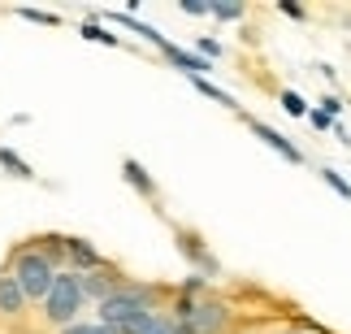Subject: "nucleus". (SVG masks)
Wrapping results in <instances>:
<instances>
[{
    "instance_id": "24",
    "label": "nucleus",
    "mask_w": 351,
    "mask_h": 334,
    "mask_svg": "<svg viewBox=\"0 0 351 334\" xmlns=\"http://www.w3.org/2000/svg\"><path fill=\"white\" fill-rule=\"evenodd\" d=\"M199 57H204V61L221 57V44H217V39H199Z\"/></svg>"
},
{
    "instance_id": "14",
    "label": "nucleus",
    "mask_w": 351,
    "mask_h": 334,
    "mask_svg": "<svg viewBox=\"0 0 351 334\" xmlns=\"http://www.w3.org/2000/svg\"><path fill=\"white\" fill-rule=\"evenodd\" d=\"M191 87H195V91H204V96H208V100H217V104H226V109H239V100L230 96V91H221V87H213V83H208V78H191Z\"/></svg>"
},
{
    "instance_id": "5",
    "label": "nucleus",
    "mask_w": 351,
    "mask_h": 334,
    "mask_svg": "<svg viewBox=\"0 0 351 334\" xmlns=\"http://www.w3.org/2000/svg\"><path fill=\"white\" fill-rule=\"evenodd\" d=\"M78 283H83L87 304H104V300H109L121 283H126V274H121L117 265L109 261V265H100V270H91V274H78Z\"/></svg>"
},
{
    "instance_id": "25",
    "label": "nucleus",
    "mask_w": 351,
    "mask_h": 334,
    "mask_svg": "<svg viewBox=\"0 0 351 334\" xmlns=\"http://www.w3.org/2000/svg\"><path fill=\"white\" fill-rule=\"evenodd\" d=\"M57 334H96V322H74V326H65Z\"/></svg>"
},
{
    "instance_id": "1",
    "label": "nucleus",
    "mask_w": 351,
    "mask_h": 334,
    "mask_svg": "<svg viewBox=\"0 0 351 334\" xmlns=\"http://www.w3.org/2000/svg\"><path fill=\"white\" fill-rule=\"evenodd\" d=\"M160 300H165V291L152 287V283H134V278H126L117 291L104 304H96V322L100 326H113L121 330L126 322H134L139 313H160Z\"/></svg>"
},
{
    "instance_id": "26",
    "label": "nucleus",
    "mask_w": 351,
    "mask_h": 334,
    "mask_svg": "<svg viewBox=\"0 0 351 334\" xmlns=\"http://www.w3.org/2000/svg\"><path fill=\"white\" fill-rule=\"evenodd\" d=\"M282 334H313V330H300V326H291V330H282Z\"/></svg>"
},
{
    "instance_id": "10",
    "label": "nucleus",
    "mask_w": 351,
    "mask_h": 334,
    "mask_svg": "<svg viewBox=\"0 0 351 334\" xmlns=\"http://www.w3.org/2000/svg\"><path fill=\"white\" fill-rule=\"evenodd\" d=\"M121 174H126V182H130L143 200H156V182L147 178V169H143L139 161H130V156H126V161H121Z\"/></svg>"
},
{
    "instance_id": "13",
    "label": "nucleus",
    "mask_w": 351,
    "mask_h": 334,
    "mask_svg": "<svg viewBox=\"0 0 351 334\" xmlns=\"http://www.w3.org/2000/svg\"><path fill=\"white\" fill-rule=\"evenodd\" d=\"M278 104H282V109H287L291 117H308V113H313V104H308L300 91H291V87H282V91H278Z\"/></svg>"
},
{
    "instance_id": "27",
    "label": "nucleus",
    "mask_w": 351,
    "mask_h": 334,
    "mask_svg": "<svg viewBox=\"0 0 351 334\" xmlns=\"http://www.w3.org/2000/svg\"><path fill=\"white\" fill-rule=\"evenodd\" d=\"M178 334H191V326H182V322H178Z\"/></svg>"
},
{
    "instance_id": "2",
    "label": "nucleus",
    "mask_w": 351,
    "mask_h": 334,
    "mask_svg": "<svg viewBox=\"0 0 351 334\" xmlns=\"http://www.w3.org/2000/svg\"><path fill=\"white\" fill-rule=\"evenodd\" d=\"M5 270L18 278L22 296L31 300V304H44V296L52 291V283H57V274H61V270H52V261L35 248V239H26V243H18V248L9 252Z\"/></svg>"
},
{
    "instance_id": "4",
    "label": "nucleus",
    "mask_w": 351,
    "mask_h": 334,
    "mask_svg": "<svg viewBox=\"0 0 351 334\" xmlns=\"http://www.w3.org/2000/svg\"><path fill=\"white\" fill-rule=\"evenodd\" d=\"M182 326H191V334H234V309H230V300L208 291V296L195 300V309Z\"/></svg>"
},
{
    "instance_id": "19",
    "label": "nucleus",
    "mask_w": 351,
    "mask_h": 334,
    "mask_svg": "<svg viewBox=\"0 0 351 334\" xmlns=\"http://www.w3.org/2000/svg\"><path fill=\"white\" fill-rule=\"evenodd\" d=\"M278 13H282V18H291V22H308V9L295 5V0H278Z\"/></svg>"
},
{
    "instance_id": "6",
    "label": "nucleus",
    "mask_w": 351,
    "mask_h": 334,
    "mask_svg": "<svg viewBox=\"0 0 351 334\" xmlns=\"http://www.w3.org/2000/svg\"><path fill=\"white\" fill-rule=\"evenodd\" d=\"M243 122H247V130H252V135L261 139L265 148H274V152L282 156V161H291V165H304V152L295 148V143H291L287 135H282V130H274V126H265L261 117H252V113H243Z\"/></svg>"
},
{
    "instance_id": "11",
    "label": "nucleus",
    "mask_w": 351,
    "mask_h": 334,
    "mask_svg": "<svg viewBox=\"0 0 351 334\" xmlns=\"http://www.w3.org/2000/svg\"><path fill=\"white\" fill-rule=\"evenodd\" d=\"M35 248L52 261V270H65V235H39Z\"/></svg>"
},
{
    "instance_id": "8",
    "label": "nucleus",
    "mask_w": 351,
    "mask_h": 334,
    "mask_svg": "<svg viewBox=\"0 0 351 334\" xmlns=\"http://www.w3.org/2000/svg\"><path fill=\"white\" fill-rule=\"evenodd\" d=\"M100 265H109V257L96 252V243L65 235V270H70V274H91V270H100Z\"/></svg>"
},
{
    "instance_id": "22",
    "label": "nucleus",
    "mask_w": 351,
    "mask_h": 334,
    "mask_svg": "<svg viewBox=\"0 0 351 334\" xmlns=\"http://www.w3.org/2000/svg\"><path fill=\"white\" fill-rule=\"evenodd\" d=\"M182 13H191V18H208V0H182Z\"/></svg>"
},
{
    "instance_id": "12",
    "label": "nucleus",
    "mask_w": 351,
    "mask_h": 334,
    "mask_svg": "<svg viewBox=\"0 0 351 334\" xmlns=\"http://www.w3.org/2000/svg\"><path fill=\"white\" fill-rule=\"evenodd\" d=\"M208 13L221 18V22H243V18H247V5H239V0H213Z\"/></svg>"
},
{
    "instance_id": "7",
    "label": "nucleus",
    "mask_w": 351,
    "mask_h": 334,
    "mask_svg": "<svg viewBox=\"0 0 351 334\" xmlns=\"http://www.w3.org/2000/svg\"><path fill=\"white\" fill-rule=\"evenodd\" d=\"M173 239H178V252H182V257L195 265V274H199V278H217V274H221L217 257H213V252L204 248V239H199V235H191V230H178Z\"/></svg>"
},
{
    "instance_id": "17",
    "label": "nucleus",
    "mask_w": 351,
    "mask_h": 334,
    "mask_svg": "<svg viewBox=\"0 0 351 334\" xmlns=\"http://www.w3.org/2000/svg\"><path fill=\"white\" fill-rule=\"evenodd\" d=\"M321 182H326V187H330L334 195H343V200H351V182L343 178L339 169H321Z\"/></svg>"
},
{
    "instance_id": "9",
    "label": "nucleus",
    "mask_w": 351,
    "mask_h": 334,
    "mask_svg": "<svg viewBox=\"0 0 351 334\" xmlns=\"http://www.w3.org/2000/svg\"><path fill=\"white\" fill-rule=\"evenodd\" d=\"M26 313H31V300L22 296L18 278L9 270H0V317H5V322H22Z\"/></svg>"
},
{
    "instance_id": "16",
    "label": "nucleus",
    "mask_w": 351,
    "mask_h": 334,
    "mask_svg": "<svg viewBox=\"0 0 351 334\" xmlns=\"http://www.w3.org/2000/svg\"><path fill=\"white\" fill-rule=\"evenodd\" d=\"M0 165H5V169L13 174V178H35V169L26 165L18 152H9V148H0Z\"/></svg>"
},
{
    "instance_id": "21",
    "label": "nucleus",
    "mask_w": 351,
    "mask_h": 334,
    "mask_svg": "<svg viewBox=\"0 0 351 334\" xmlns=\"http://www.w3.org/2000/svg\"><path fill=\"white\" fill-rule=\"evenodd\" d=\"M317 109L326 113V117H334V122H339V113H343V100H339V96L330 91V96H321V104H317Z\"/></svg>"
},
{
    "instance_id": "3",
    "label": "nucleus",
    "mask_w": 351,
    "mask_h": 334,
    "mask_svg": "<svg viewBox=\"0 0 351 334\" xmlns=\"http://www.w3.org/2000/svg\"><path fill=\"white\" fill-rule=\"evenodd\" d=\"M83 309H87V296H83L78 274L61 270L57 283H52V291L44 296V304H39V322H44L48 330H65V326L83 322Z\"/></svg>"
},
{
    "instance_id": "23",
    "label": "nucleus",
    "mask_w": 351,
    "mask_h": 334,
    "mask_svg": "<svg viewBox=\"0 0 351 334\" xmlns=\"http://www.w3.org/2000/svg\"><path fill=\"white\" fill-rule=\"evenodd\" d=\"M308 122H313V130H334V117H326L321 109H313V113H308Z\"/></svg>"
},
{
    "instance_id": "20",
    "label": "nucleus",
    "mask_w": 351,
    "mask_h": 334,
    "mask_svg": "<svg viewBox=\"0 0 351 334\" xmlns=\"http://www.w3.org/2000/svg\"><path fill=\"white\" fill-rule=\"evenodd\" d=\"M18 18H26V22H39V26H57V22H61L57 13H39V9H18Z\"/></svg>"
},
{
    "instance_id": "18",
    "label": "nucleus",
    "mask_w": 351,
    "mask_h": 334,
    "mask_svg": "<svg viewBox=\"0 0 351 334\" xmlns=\"http://www.w3.org/2000/svg\"><path fill=\"white\" fill-rule=\"evenodd\" d=\"M178 296H191V300H199V296H208V278H199V274H191L186 283L178 287Z\"/></svg>"
},
{
    "instance_id": "15",
    "label": "nucleus",
    "mask_w": 351,
    "mask_h": 334,
    "mask_svg": "<svg viewBox=\"0 0 351 334\" xmlns=\"http://www.w3.org/2000/svg\"><path fill=\"white\" fill-rule=\"evenodd\" d=\"M78 31H83V39H96V44H109V48H117V44H121V39H117L113 31H104L96 18H87L83 26H78Z\"/></svg>"
}]
</instances>
